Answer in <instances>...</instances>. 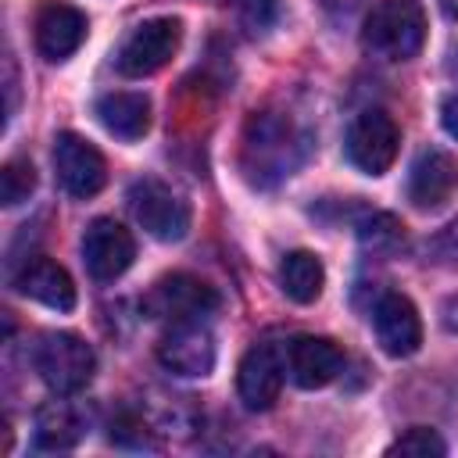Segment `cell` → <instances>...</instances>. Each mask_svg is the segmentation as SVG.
Segmentation results:
<instances>
[{
  "mask_svg": "<svg viewBox=\"0 0 458 458\" xmlns=\"http://www.w3.org/2000/svg\"><path fill=\"white\" fill-rule=\"evenodd\" d=\"M32 369L57 397H68L89 386L97 372V354L75 333H43L32 347Z\"/></svg>",
  "mask_w": 458,
  "mask_h": 458,
  "instance_id": "3",
  "label": "cell"
},
{
  "mask_svg": "<svg viewBox=\"0 0 458 458\" xmlns=\"http://www.w3.org/2000/svg\"><path fill=\"white\" fill-rule=\"evenodd\" d=\"M89 415L75 401H47L36 411V447L43 451H68L86 437Z\"/></svg>",
  "mask_w": 458,
  "mask_h": 458,
  "instance_id": "18",
  "label": "cell"
},
{
  "mask_svg": "<svg viewBox=\"0 0 458 458\" xmlns=\"http://www.w3.org/2000/svg\"><path fill=\"white\" fill-rule=\"evenodd\" d=\"M372 329L390 358H408L422 344V318L404 293H383L372 308Z\"/></svg>",
  "mask_w": 458,
  "mask_h": 458,
  "instance_id": "13",
  "label": "cell"
},
{
  "mask_svg": "<svg viewBox=\"0 0 458 458\" xmlns=\"http://www.w3.org/2000/svg\"><path fill=\"white\" fill-rule=\"evenodd\" d=\"M129 208H132V218L154 240L172 243V240H182L190 229V204L154 175H143L129 186Z\"/></svg>",
  "mask_w": 458,
  "mask_h": 458,
  "instance_id": "5",
  "label": "cell"
},
{
  "mask_svg": "<svg viewBox=\"0 0 458 458\" xmlns=\"http://www.w3.org/2000/svg\"><path fill=\"white\" fill-rule=\"evenodd\" d=\"M444 326H447L451 333H458V301H447V304H444Z\"/></svg>",
  "mask_w": 458,
  "mask_h": 458,
  "instance_id": "27",
  "label": "cell"
},
{
  "mask_svg": "<svg viewBox=\"0 0 458 458\" xmlns=\"http://www.w3.org/2000/svg\"><path fill=\"white\" fill-rule=\"evenodd\" d=\"M143 308L150 318H168V322H186L200 318L218 308V293L211 283L190 276V272H172L154 283V290L143 297Z\"/></svg>",
  "mask_w": 458,
  "mask_h": 458,
  "instance_id": "8",
  "label": "cell"
},
{
  "mask_svg": "<svg viewBox=\"0 0 458 458\" xmlns=\"http://www.w3.org/2000/svg\"><path fill=\"white\" fill-rule=\"evenodd\" d=\"M89 32V21L79 7L72 4H57V0H47L39 4L36 11V21H32V36H36V50L47 57V61H64L72 57L82 39Z\"/></svg>",
  "mask_w": 458,
  "mask_h": 458,
  "instance_id": "12",
  "label": "cell"
},
{
  "mask_svg": "<svg viewBox=\"0 0 458 458\" xmlns=\"http://www.w3.org/2000/svg\"><path fill=\"white\" fill-rule=\"evenodd\" d=\"M447 444L437 437V429H426V426H411L404 429L390 447L386 454H411V458H429V454H444Z\"/></svg>",
  "mask_w": 458,
  "mask_h": 458,
  "instance_id": "22",
  "label": "cell"
},
{
  "mask_svg": "<svg viewBox=\"0 0 458 458\" xmlns=\"http://www.w3.org/2000/svg\"><path fill=\"white\" fill-rule=\"evenodd\" d=\"M440 122H444V129L458 140V93H454V97H447V100L440 104Z\"/></svg>",
  "mask_w": 458,
  "mask_h": 458,
  "instance_id": "25",
  "label": "cell"
},
{
  "mask_svg": "<svg viewBox=\"0 0 458 458\" xmlns=\"http://www.w3.org/2000/svg\"><path fill=\"white\" fill-rule=\"evenodd\" d=\"M233 11L250 32H265L276 21V0H233Z\"/></svg>",
  "mask_w": 458,
  "mask_h": 458,
  "instance_id": "23",
  "label": "cell"
},
{
  "mask_svg": "<svg viewBox=\"0 0 458 458\" xmlns=\"http://www.w3.org/2000/svg\"><path fill=\"white\" fill-rule=\"evenodd\" d=\"M361 4L365 0H318V7L333 18V21H344V18H351L354 11H361Z\"/></svg>",
  "mask_w": 458,
  "mask_h": 458,
  "instance_id": "24",
  "label": "cell"
},
{
  "mask_svg": "<svg viewBox=\"0 0 458 458\" xmlns=\"http://www.w3.org/2000/svg\"><path fill=\"white\" fill-rule=\"evenodd\" d=\"M279 286L297 304L318 301V293L326 286V268H322L318 254H311V250H290L279 261Z\"/></svg>",
  "mask_w": 458,
  "mask_h": 458,
  "instance_id": "19",
  "label": "cell"
},
{
  "mask_svg": "<svg viewBox=\"0 0 458 458\" xmlns=\"http://www.w3.org/2000/svg\"><path fill=\"white\" fill-rule=\"evenodd\" d=\"M36 190V168L21 157H11L4 168H0V200L7 208L29 200V193Z\"/></svg>",
  "mask_w": 458,
  "mask_h": 458,
  "instance_id": "21",
  "label": "cell"
},
{
  "mask_svg": "<svg viewBox=\"0 0 458 458\" xmlns=\"http://www.w3.org/2000/svg\"><path fill=\"white\" fill-rule=\"evenodd\" d=\"M283 354H286L290 379L304 390H318L344 372V351L329 336H311V333L293 336L283 347Z\"/></svg>",
  "mask_w": 458,
  "mask_h": 458,
  "instance_id": "14",
  "label": "cell"
},
{
  "mask_svg": "<svg viewBox=\"0 0 458 458\" xmlns=\"http://www.w3.org/2000/svg\"><path fill=\"white\" fill-rule=\"evenodd\" d=\"M458 190V161L447 154V150H422L415 161H411V172H408V200L422 211H433L440 204L451 200V193Z\"/></svg>",
  "mask_w": 458,
  "mask_h": 458,
  "instance_id": "15",
  "label": "cell"
},
{
  "mask_svg": "<svg viewBox=\"0 0 458 458\" xmlns=\"http://www.w3.org/2000/svg\"><path fill=\"white\" fill-rule=\"evenodd\" d=\"M308 157V132L286 111H254L240 136V172L250 186H279Z\"/></svg>",
  "mask_w": 458,
  "mask_h": 458,
  "instance_id": "1",
  "label": "cell"
},
{
  "mask_svg": "<svg viewBox=\"0 0 458 458\" xmlns=\"http://www.w3.org/2000/svg\"><path fill=\"white\" fill-rule=\"evenodd\" d=\"M283 376H286V354H283V347H276L268 340L247 347V354L240 358V369H236V394H240L243 408L268 411L279 401Z\"/></svg>",
  "mask_w": 458,
  "mask_h": 458,
  "instance_id": "10",
  "label": "cell"
},
{
  "mask_svg": "<svg viewBox=\"0 0 458 458\" xmlns=\"http://www.w3.org/2000/svg\"><path fill=\"white\" fill-rule=\"evenodd\" d=\"M361 43L383 61H408L426 43V11L419 0H379L365 18Z\"/></svg>",
  "mask_w": 458,
  "mask_h": 458,
  "instance_id": "2",
  "label": "cell"
},
{
  "mask_svg": "<svg viewBox=\"0 0 458 458\" xmlns=\"http://www.w3.org/2000/svg\"><path fill=\"white\" fill-rule=\"evenodd\" d=\"M179 43H182V25H179V18H147V21H140V25L125 36V43L118 47L114 64H118L122 75L143 79V75L161 72V68L175 57Z\"/></svg>",
  "mask_w": 458,
  "mask_h": 458,
  "instance_id": "4",
  "label": "cell"
},
{
  "mask_svg": "<svg viewBox=\"0 0 458 458\" xmlns=\"http://www.w3.org/2000/svg\"><path fill=\"white\" fill-rule=\"evenodd\" d=\"M54 175H57V182H61V190L68 197L86 200V197H93V193L104 190V182H107V161L79 132H61L54 140Z\"/></svg>",
  "mask_w": 458,
  "mask_h": 458,
  "instance_id": "7",
  "label": "cell"
},
{
  "mask_svg": "<svg viewBox=\"0 0 458 458\" xmlns=\"http://www.w3.org/2000/svg\"><path fill=\"white\" fill-rule=\"evenodd\" d=\"M358 240L372 254H397L404 247V225L386 211H372L358 222Z\"/></svg>",
  "mask_w": 458,
  "mask_h": 458,
  "instance_id": "20",
  "label": "cell"
},
{
  "mask_svg": "<svg viewBox=\"0 0 458 458\" xmlns=\"http://www.w3.org/2000/svg\"><path fill=\"white\" fill-rule=\"evenodd\" d=\"M440 4V11L447 14V18H458V0H437Z\"/></svg>",
  "mask_w": 458,
  "mask_h": 458,
  "instance_id": "28",
  "label": "cell"
},
{
  "mask_svg": "<svg viewBox=\"0 0 458 458\" xmlns=\"http://www.w3.org/2000/svg\"><path fill=\"white\" fill-rule=\"evenodd\" d=\"M93 114L100 118V125L111 136H118L125 143L140 140L150 129V100L143 93H132V89H111V93L97 97Z\"/></svg>",
  "mask_w": 458,
  "mask_h": 458,
  "instance_id": "17",
  "label": "cell"
},
{
  "mask_svg": "<svg viewBox=\"0 0 458 458\" xmlns=\"http://www.w3.org/2000/svg\"><path fill=\"white\" fill-rule=\"evenodd\" d=\"M14 286L25 297H32V301H39V304H47L54 311H72L75 308V283H72V276L57 261H50L43 254H36V258H29L21 265V272L14 276Z\"/></svg>",
  "mask_w": 458,
  "mask_h": 458,
  "instance_id": "16",
  "label": "cell"
},
{
  "mask_svg": "<svg viewBox=\"0 0 458 458\" xmlns=\"http://www.w3.org/2000/svg\"><path fill=\"white\" fill-rule=\"evenodd\" d=\"M157 361L172 372V376H208L215 369V336L200 318H186V322H172L165 329V336L157 340Z\"/></svg>",
  "mask_w": 458,
  "mask_h": 458,
  "instance_id": "9",
  "label": "cell"
},
{
  "mask_svg": "<svg viewBox=\"0 0 458 458\" xmlns=\"http://www.w3.org/2000/svg\"><path fill=\"white\" fill-rule=\"evenodd\" d=\"M401 147V129L383 107L361 111L347 129V157L365 175H383Z\"/></svg>",
  "mask_w": 458,
  "mask_h": 458,
  "instance_id": "6",
  "label": "cell"
},
{
  "mask_svg": "<svg viewBox=\"0 0 458 458\" xmlns=\"http://www.w3.org/2000/svg\"><path fill=\"white\" fill-rule=\"evenodd\" d=\"M136 258V240L132 233L114 222V218H93L82 233V261H86V272L97 279V283H111L118 279Z\"/></svg>",
  "mask_w": 458,
  "mask_h": 458,
  "instance_id": "11",
  "label": "cell"
},
{
  "mask_svg": "<svg viewBox=\"0 0 458 458\" xmlns=\"http://www.w3.org/2000/svg\"><path fill=\"white\" fill-rule=\"evenodd\" d=\"M437 247H444L447 254H458V222H451V225L444 229V236L437 240Z\"/></svg>",
  "mask_w": 458,
  "mask_h": 458,
  "instance_id": "26",
  "label": "cell"
}]
</instances>
